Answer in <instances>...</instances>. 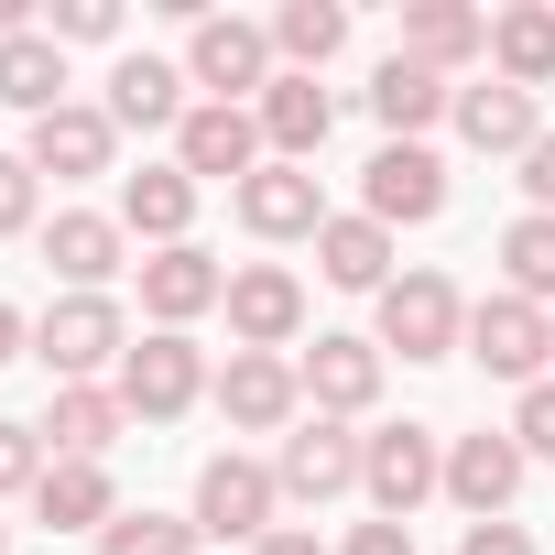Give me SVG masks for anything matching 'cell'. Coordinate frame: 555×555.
I'll use <instances>...</instances> for the list:
<instances>
[{"label":"cell","mask_w":555,"mask_h":555,"mask_svg":"<svg viewBox=\"0 0 555 555\" xmlns=\"http://www.w3.org/2000/svg\"><path fill=\"white\" fill-rule=\"evenodd\" d=\"M34 360H44V371H55V392H66V382H99L109 360H131V327H120V306H109V295H66V306H44Z\"/></svg>","instance_id":"1"},{"label":"cell","mask_w":555,"mask_h":555,"mask_svg":"<svg viewBox=\"0 0 555 555\" xmlns=\"http://www.w3.org/2000/svg\"><path fill=\"white\" fill-rule=\"evenodd\" d=\"M360 490H371L382 522H414V501L447 490V447H436V425H382V436H360Z\"/></svg>","instance_id":"2"},{"label":"cell","mask_w":555,"mask_h":555,"mask_svg":"<svg viewBox=\"0 0 555 555\" xmlns=\"http://www.w3.org/2000/svg\"><path fill=\"white\" fill-rule=\"evenodd\" d=\"M468 360L490 371V382H544V360H555V317L544 306H522V295H490V306H468Z\"/></svg>","instance_id":"3"},{"label":"cell","mask_w":555,"mask_h":555,"mask_svg":"<svg viewBox=\"0 0 555 555\" xmlns=\"http://www.w3.org/2000/svg\"><path fill=\"white\" fill-rule=\"evenodd\" d=\"M457 338H468V306H457L447 272H403V284H382V349H403V360H447Z\"/></svg>","instance_id":"4"},{"label":"cell","mask_w":555,"mask_h":555,"mask_svg":"<svg viewBox=\"0 0 555 555\" xmlns=\"http://www.w3.org/2000/svg\"><path fill=\"white\" fill-rule=\"evenodd\" d=\"M272 501H284V479H272L261 457H207L196 468V533H218V544H261Z\"/></svg>","instance_id":"5"},{"label":"cell","mask_w":555,"mask_h":555,"mask_svg":"<svg viewBox=\"0 0 555 555\" xmlns=\"http://www.w3.org/2000/svg\"><path fill=\"white\" fill-rule=\"evenodd\" d=\"M185 77L218 88V109H240V88H272V34L240 23V12H196V34H185Z\"/></svg>","instance_id":"6"},{"label":"cell","mask_w":555,"mask_h":555,"mask_svg":"<svg viewBox=\"0 0 555 555\" xmlns=\"http://www.w3.org/2000/svg\"><path fill=\"white\" fill-rule=\"evenodd\" d=\"M196 392H207V360H196V338H185V327H153V338L120 360V403H131L142 425H175Z\"/></svg>","instance_id":"7"},{"label":"cell","mask_w":555,"mask_h":555,"mask_svg":"<svg viewBox=\"0 0 555 555\" xmlns=\"http://www.w3.org/2000/svg\"><path fill=\"white\" fill-rule=\"evenodd\" d=\"M295 403H306V382H295V360H272V349H240L218 371V414L240 436H295Z\"/></svg>","instance_id":"8"},{"label":"cell","mask_w":555,"mask_h":555,"mask_svg":"<svg viewBox=\"0 0 555 555\" xmlns=\"http://www.w3.org/2000/svg\"><path fill=\"white\" fill-rule=\"evenodd\" d=\"M272 479H284V501H338V490H360V436L338 414H306L272 457Z\"/></svg>","instance_id":"9"},{"label":"cell","mask_w":555,"mask_h":555,"mask_svg":"<svg viewBox=\"0 0 555 555\" xmlns=\"http://www.w3.org/2000/svg\"><path fill=\"white\" fill-rule=\"evenodd\" d=\"M295 327H306V284H295L284 261L229 272V338H240V349H272V360H284V338H295Z\"/></svg>","instance_id":"10"},{"label":"cell","mask_w":555,"mask_h":555,"mask_svg":"<svg viewBox=\"0 0 555 555\" xmlns=\"http://www.w3.org/2000/svg\"><path fill=\"white\" fill-rule=\"evenodd\" d=\"M371 218H382V229L447 218V164H436L425 142H382V153H371Z\"/></svg>","instance_id":"11"},{"label":"cell","mask_w":555,"mask_h":555,"mask_svg":"<svg viewBox=\"0 0 555 555\" xmlns=\"http://www.w3.org/2000/svg\"><path fill=\"white\" fill-rule=\"evenodd\" d=\"M295 382H306V403L317 414H371L382 403V338H317L306 360H295Z\"/></svg>","instance_id":"12"},{"label":"cell","mask_w":555,"mask_h":555,"mask_svg":"<svg viewBox=\"0 0 555 555\" xmlns=\"http://www.w3.org/2000/svg\"><path fill=\"white\" fill-rule=\"evenodd\" d=\"M240 229H250V240H317V229H327L317 175H306V164H261V175L240 185Z\"/></svg>","instance_id":"13"},{"label":"cell","mask_w":555,"mask_h":555,"mask_svg":"<svg viewBox=\"0 0 555 555\" xmlns=\"http://www.w3.org/2000/svg\"><path fill=\"white\" fill-rule=\"evenodd\" d=\"M175 164H185V175H229V185H250V175H261V120L207 99V109H185V131H175Z\"/></svg>","instance_id":"14"},{"label":"cell","mask_w":555,"mask_h":555,"mask_svg":"<svg viewBox=\"0 0 555 555\" xmlns=\"http://www.w3.org/2000/svg\"><path fill=\"white\" fill-rule=\"evenodd\" d=\"M512 490H522V447H512V425H501V436H457V447H447V501H457V512L501 522V512H512Z\"/></svg>","instance_id":"15"},{"label":"cell","mask_w":555,"mask_h":555,"mask_svg":"<svg viewBox=\"0 0 555 555\" xmlns=\"http://www.w3.org/2000/svg\"><path fill=\"white\" fill-rule=\"evenodd\" d=\"M142 306H153V327H185V317L229 306V272H218L196 240H175V250H153V261H142Z\"/></svg>","instance_id":"16"},{"label":"cell","mask_w":555,"mask_h":555,"mask_svg":"<svg viewBox=\"0 0 555 555\" xmlns=\"http://www.w3.org/2000/svg\"><path fill=\"white\" fill-rule=\"evenodd\" d=\"M109 131H185V77L164 55H120L109 66Z\"/></svg>","instance_id":"17"},{"label":"cell","mask_w":555,"mask_h":555,"mask_svg":"<svg viewBox=\"0 0 555 555\" xmlns=\"http://www.w3.org/2000/svg\"><path fill=\"white\" fill-rule=\"evenodd\" d=\"M457 142H468V153H512V164H522V153L544 142L533 88H501V77H490V88H457Z\"/></svg>","instance_id":"18"},{"label":"cell","mask_w":555,"mask_h":555,"mask_svg":"<svg viewBox=\"0 0 555 555\" xmlns=\"http://www.w3.org/2000/svg\"><path fill=\"white\" fill-rule=\"evenodd\" d=\"M185 218H196V175H185V164H142V175H120V229H131V240L175 250Z\"/></svg>","instance_id":"19"},{"label":"cell","mask_w":555,"mask_h":555,"mask_svg":"<svg viewBox=\"0 0 555 555\" xmlns=\"http://www.w3.org/2000/svg\"><path fill=\"white\" fill-rule=\"evenodd\" d=\"M250 120H261V142L284 153V164H317V153H327V120H338V109H327V88H317V77H272Z\"/></svg>","instance_id":"20"},{"label":"cell","mask_w":555,"mask_h":555,"mask_svg":"<svg viewBox=\"0 0 555 555\" xmlns=\"http://www.w3.org/2000/svg\"><path fill=\"white\" fill-rule=\"evenodd\" d=\"M120 240H131V229H120V218H99V207H66V218H44V261L66 272L77 295H99L109 272H120Z\"/></svg>","instance_id":"21"},{"label":"cell","mask_w":555,"mask_h":555,"mask_svg":"<svg viewBox=\"0 0 555 555\" xmlns=\"http://www.w3.org/2000/svg\"><path fill=\"white\" fill-rule=\"evenodd\" d=\"M34 512H44L55 533H109V522H120V501H109V468H99V457H55V468L34 479Z\"/></svg>","instance_id":"22"},{"label":"cell","mask_w":555,"mask_h":555,"mask_svg":"<svg viewBox=\"0 0 555 555\" xmlns=\"http://www.w3.org/2000/svg\"><path fill=\"white\" fill-rule=\"evenodd\" d=\"M0 109H23V120L66 109V44L55 34H12V44H0Z\"/></svg>","instance_id":"23"},{"label":"cell","mask_w":555,"mask_h":555,"mask_svg":"<svg viewBox=\"0 0 555 555\" xmlns=\"http://www.w3.org/2000/svg\"><path fill=\"white\" fill-rule=\"evenodd\" d=\"M447 109H457V88H447L436 66H414V55H392V66L371 77V120H382L392 142H414V131H425V120H447Z\"/></svg>","instance_id":"24"},{"label":"cell","mask_w":555,"mask_h":555,"mask_svg":"<svg viewBox=\"0 0 555 555\" xmlns=\"http://www.w3.org/2000/svg\"><path fill=\"white\" fill-rule=\"evenodd\" d=\"M109 153H120V131H109V109H55V120H34V175H109Z\"/></svg>","instance_id":"25"},{"label":"cell","mask_w":555,"mask_h":555,"mask_svg":"<svg viewBox=\"0 0 555 555\" xmlns=\"http://www.w3.org/2000/svg\"><path fill=\"white\" fill-rule=\"evenodd\" d=\"M120 425H131V403H120V392H99V382H66V392L44 403L55 457H109V447H120Z\"/></svg>","instance_id":"26"},{"label":"cell","mask_w":555,"mask_h":555,"mask_svg":"<svg viewBox=\"0 0 555 555\" xmlns=\"http://www.w3.org/2000/svg\"><path fill=\"white\" fill-rule=\"evenodd\" d=\"M317 272L349 284V295H382V284H392V229H382V218H327V229H317Z\"/></svg>","instance_id":"27"},{"label":"cell","mask_w":555,"mask_h":555,"mask_svg":"<svg viewBox=\"0 0 555 555\" xmlns=\"http://www.w3.org/2000/svg\"><path fill=\"white\" fill-rule=\"evenodd\" d=\"M403 55L414 66H468V55H490V23L468 12V0H414V12H403Z\"/></svg>","instance_id":"28"},{"label":"cell","mask_w":555,"mask_h":555,"mask_svg":"<svg viewBox=\"0 0 555 555\" xmlns=\"http://www.w3.org/2000/svg\"><path fill=\"white\" fill-rule=\"evenodd\" d=\"M338 44H349V12H338V0H284V12H272V55H284V77H317Z\"/></svg>","instance_id":"29"},{"label":"cell","mask_w":555,"mask_h":555,"mask_svg":"<svg viewBox=\"0 0 555 555\" xmlns=\"http://www.w3.org/2000/svg\"><path fill=\"white\" fill-rule=\"evenodd\" d=\"M490 66H501V88H544L555 77V12H533V0L501 12L490 23Z\"/></svg>","instance_id":"30"},{"label":"cell","mask_w":555,"mask_h":555,"mask_svg":"<svg viewBox=\"0 0 555 555\" xmlns=\"http://www.w3.org/2000/svg\"><path fill=\"white\" fill-rule=\"evenodd\" d=\"M501 261H512V295L522 306H555V218H512L501 229Z\"/></svg>","instance_id":"31"},{"label":"cell","mask_w":555,"mask_h":555,"mask_svg":"<svg viewBox=\"0 0 555 555\" xmlns=\"http://www.w3.org/2000/svg\"><path fill=\"white\" fill-rule=\"evenodd\" d=\"M99 555H196V522H175V512H120V522L99 533Z\"/></svg>","instance_id":"32"},{"label":"cell","mask_w":555,"mask_h":555,"mask_svg":"<svg viewBox=\"0 0 555 555\" xmlns=\"http://www.w3.org/2000/svg\"><path fill=\"white\" fill-rule=\"evenodd\" d=\"M44 34H55V44H109V34H120V0H55Z\"/></svg>","instance_id":"33"},{"label":"cell","mask_w":555,"mask_h":555,"mask_svg":"<svg viewBox=\"0 0 555 555\" xmlns=\"http://www.w3.org/2000/svg\"><path fill=\"white\" fill-rule=\"evenodd\" d=\"M55 457H44V436L34 425H12V414H0V490H34Z\"/></svg>","instance_id":"34"},{"label":"cell","mask_w":555,"mask_h":555,"mask_svg":"<svg viewBox=\"0 0 555 555\" xmlns=\"http://www.w3.org/2000/svg\"><path fill=\"white\" fill-rule=\"evenodd\" d=\"M512 447H522V457H555V382H533V392L512 403Z\"/></svg>","instance_id":"35"},{"label":"cell","mask_w":555,"mask_h":555,"mask_svg":"<svg viewBox=\"0 0 555 555\" xmlns=\"http://www.w3.org/2000/svg\"><path fill=\"white\" fill-rule=\"evenodd\" d=\"M34 229V153H0V240Z\"/></svg>","instance_id":"36"},{"label":"cell","mask_w":555,"mask_h":555,"mask_svg":"<svg viewBox=\"0 0 555 555\" xmlns=\"http://www.w3.org/2000/svg\"><path fill=\"white\" fill-rule=\"evenodd\" d=\"M349 555H414V522H382V512H371V522L349 533Z\"/></svg>","instance_id":"37"},{"label":"cell","mask_w":555,"mask_h":555,"mask_svg":"<svg viewBox=\"0 0 555 555\" xmlns=\"http://www.w3.org/2000/svg\"><path fill=\"white\" fill-rule=\"evenodd\" d=\"M457 555H533V533H522V522H468Z\"/></svg>","instance_id":"38"},{"label":"cell","mask_w":555,"mask_h":555,"mask_svg":"<svg viewBox=\"0 0 555 555\" xmlns=\"http://www.w3.org/2000/svg\"><path fill=\"white\" fill-rule=\"evenodd\" d=\"M522 185H533V218H555V131L522 153Z\"/></svg>","instance_id":"39"},{"label":"cell","mask_w":555,"mask_h":555,"mask_svg":"<svg viewBox=\"0 0 555 555\" xmlns=\"http://www.w3.org/2000/svg\"><path fill=\"white\" fill-rule=\"evenodd\" d=\"M250 555H327V544H317V533H261Z\"/></svg>","instance_id":"40"},{"label":"cell","mask_w":555,"mask_h":555,"mask_svg":"<svg viewBox=\"0 0 555 555\" xmlns=\"http://www.w3.org/2000/svg\"><path fill=\"white\" fill-rule=\"evenodd\" d=\"M0 360H23V317L12 306H0Z\"/></svg>","instance_id":"41"},{"label":"cell","mask_w":555,"mask_h":555,"mask_svg":"<svg viewBox=\"0 0 555 555\" xmlns=\"http://www.w3.org/2000/svg\"><path fill=\"white\" fill-rule=\"evenodd\" d=\"M0 555H12V533H0Z\"/></svg>","instance_id":"42"}]
</instances>
